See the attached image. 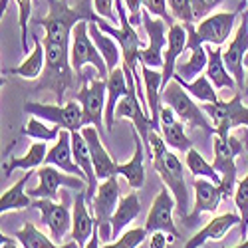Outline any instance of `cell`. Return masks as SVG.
<instances>
[{
	"label": "cell",
	"instance_id": "cell-1",
	"mask_svg": "<svg viewBox=\"0 0 248 248\" xmlns=\"http://www.w3.org/2000/svg\"><path fill=\"white\" fill-rule=\"evenodd\" d=\"M50 12L44 18H34L38 26L44 28L42 42L72 46V34L78 22L88 20V22H97L101 16H95L86 0H79L78 6H68L66 0H48Z\"/></svg>",
	"mask_w": 248,
	"mask_h": 248
},
{
	"label": "cell",
	"instance_id": "cell-2",
	"mask_svg": "<svg viewBox=\"0 0 248 248\" xmlns=\"http://www.w3.org/2000/svg\"><path fill=\"white\" fill-rule=\"evenodd\" d=\"M44 52H46V68L42 74V81H40L38 90H50L56 95V103L64 106V95L66 92L78 81V76L72 68L70 60V48L62 44H52V42H42Z\"/></svg>",
	"mask_w": 248,
	"mask_h": 248
},
{
	"label": "cell",
	"instance_id": "cell-3",
	"mask_svg": "<svg viewBox=\"0 0 248 248\" xmlns=\"http://www.w3.org/2000/svg\"><path fill=\"white\" fill-rule=\"evenodd\" d=\"M161 99L165 106H169L177 117L185 123L187 127H199L204 131L206 137H213L215 135V127H213V121L209 119V115L204 113L202 108H199L195 99L191 97V93L185 90L177 79H171L167 88L161 92Z\"/></svg>",
	"mask_w": 248,
	"mask_h": 248
},
{
	"label": "cell",
	"instance_id": "cell-4",
	"mask_svg": "<svg viewBox=\"0 0 248 248\" xmlns=\"http://www.w3.org/2000/svg\"><path fill=\"white\" fill-rule=\"evenodd\" d=\"M70 60H72V68L78 76V81L84 78V68L92 66L101 79L109 78V68L106 64V60L99 54L97 46L93 44V40L90 36V22L81 20L76 24L74 34H72V48H70Z\"/></svg>",
	"mask_w": 248,
	"mask_h": 248
},
{
	"label": "cell",
	"instance_id": "cell-5",
	"mask_svg": "<svg viewBox=\"0 0 248 248\" xmlns=\"http://www.w3.org/2000/svg\"><path fill=\"white\" fill-rule=\"evenodd\" d=\"M242 141L236 135H229V137H220V135H213V155H215V169L220 173V183L218 189L222 195V201L234 197L236 191V175H238V167H236V157L242 153Z\"/></svg>",
	"mask_w": 248,
	"mask_h": 248
},
{
	"label": "cell",
	"instance_id": "cell-6",
	"mask_svg": "<svg viewBox=\"0 0 248 248\" xmlns=\"http://www.w3.org/2000/svg\"><path fill=\"white\" fill-rule=\"evenodd\" d=\"M204 113L209 115L215 127V135L229 137L234 127H246L248 129V106L242 103V93L236 92L229 101H215L204 103Z\"/></svg>",
	"mask_w": 248,
	"mask_h": 248
},
{
	"label": "cell",
	"instance_id": "cell-7",
	"mask_svg": "<svg viewBox=\"0 0 248 248\" xmlns=\"http://www.w3.org/2000/svg\"><path fill=\"white\" fill-rule=\"evenodd\" d=\"M24 111L40 117L44 121H50L52 125H58L68 131H81L84 129V113L78 99H70L64 106L60 103H40V101H26Z\"/></svg>",
	"mask_w": 248,
	"mask_h": 248
},
{
	"label": "cell",
	"instance_id": "cell-8",
	"mask_svg": "<svg viewBox=\"0 0 248 248\" xmlns=\"http://www.w3.org/2000/svg\"><path fill=\"white\" fill-rule=\"evenodd\" d=\"M84 86L79 88L76 99L81 106L84 113V127L93 125L99 129L106 127V106H108V81L99 76L93 79H81Z\"/></svg>",
	"mask_w": 248,
	"mask_h": 248
},
{
	"label": "cell",
	"instance_id": "cell-9",
	"mask_svg": "<svg viewBox=\"0 0 248 248\" xmlns=\"http://www.w3.org/2000/svg\"><path fill=\"white\" fill-rule=\"evenodd\" d=\"M153 167L159 173L161 181L165 183L175 201H177V213L179 218L189 215V191H187V183H185V167L179 159L177 153L167 151L165 157H161L159 161H153Z\"/></svg>",
	"mask_w": 248,
	"mask_h": 248
},
{
	"label": "cell",
	"instance_id": "cell-10",
	"mask_svg": "<svg viewBox=\"0 0 248 248\" xmlns=\"http://www.w3.org/2000/svg\"><path fill=\"white\" fill-rule=\"evenodd\" d=\"M246 8H248V0H242L240 6L232 12H213L211 16L202 18L195 26L197 40L206 46H220L222 48L226 44V40L234 34L238 14L244 12Z\"/></svg>",
	"mask_w": 248,
	"mask_h": 248
},
{
	"label": "cell",
	"instance_id": "cell-11",
	"mask_svg": "<svg viewBox=\"0 0 248 248\" xmlns=\"http://www.w3.org/2000/svg\"><path fill=\"white\" fill-rule=\"evenodd\" d=\"M119 183H117V175L106 179L92 201V215L95 218V226L99 231V236L103 242H108L111 238V218L113 213L119 204Z\"/></svg>",
	"mask_w": 248,
	"mask_h": 248
},
{
	"label": "cell",
	"instance_id": "cell-12",
	"mask_svg": "<svg viewBox=\"0 0 248 248\" xmlns=\"http://www.w3.org/2000/svg\"><path fill=\"white\" fill-rule=\"evenodd\" d=\"M143 28L147 32L149 44L141 50L139 64L149 68H163V54L169 42V24L163 18H153L151 12H143Z\"/></svg>",
	"mask_w": 248,
	"mask_h": 248
},
{
	"label": "cell",
	"instance_id": "cell-13",
	"mask_svg": "<svg viewBox=\"0 0 248 248\" xmlns=\"http://www.w3.org/2000/svg\"><path fill=\"white\" fill-rule=\"evenodd\" d=\"M36 175H38L40 183H38V187L28 191V195L32 199H52V201H56L60 187L74 189V191H88L86 179L76 177V175H66V171L54 167V165L40 167L36 171Z\"/></svg>",
	"mask_w": 248,
	"mask_h": 248
},
{
	"label": "cell",
	"instance_id": "cell-14",
	"mask_svg": "<svg viewBox=\"0 0 248 248\" xmlns=\"http://www.w3.org/2000/svg\"><path fill=\"white\" fill-rule=\"evenodd\" d=\"M248 54V12L242 14V22L234 30V36L222 50V60L229 72L234 76L238 90H246V74H244V56Z\"/></svg>",
	"mask_w": 248,
	"mask_h": 248
},
{
	"label": "cell",
	"instance_id": "cell-15",
	"mask_svg": "<svg viewBox=\"0 0 248 248\" xmlns=\"http://www.w3.org/2000/svg\"><path fill=\"white\" fill-rule=\"evenodd\" d=\"M177 209V201L173 197V193L165 187L157 193V197L153 199L151 202V209H149V215H147V220H145V231L147 234L155 232V231H163L167 234H173L175 238H181V232L175 226V220H173V213Z\"/></svg>",
	"mask_w": 248,
	"mask_h": 248
},
{
	"label": "cell",
	"instance_id": "cell-16",
	"mask_svg": "<svg viewBox=\"0 0 248 248\" xmlns=\"http://www.w3.org/2000/svg\"><path fill=\"white\" fill-rule=\"evenodd\" d=\"M32 206L40 211L44 226L50 231L54 242L60 244L66 238L68 231H72V213H70V206L66 204V201L56 202L52 199H34Z\"/></svg>",
	"mask_w": 248,
	"mask_h": 248
},
{
	"label": "cell",
	"instance_id": "cell-17",
	"mask_svg": "<svg viewBox=\"0 0 248 248\" xmlns=\"http://www.w3.org/2000/svg\"><path fill=\"white\" fill-rule=\"evenodd\" d=\"M193 189H195V206H193V211L187 217L181 218V222L185 226H189V229L199 222V217L202 213H217L218 204L222 201L218 185L213 183V181H209V179L197 177L193 181Z\"/></svg>",
	"mask_w": 248,
	"mask_h": 248
},
{
	"label": "cell",
	"instance_id": "cell-18",
	"mask_svg": "<svg viewBox=\"0 0 248 248\" xmlns=\"http://www.w3.org/2000/svg\"><path fill=\"white\" fill-rule=\"evenodd\" d=\"M115 119H129L133 123V129L143 139V145L147 147L149 133L155 129V125H153V119L147 113V109L143 108V103H141V99H139L137 93L129 92L125 97H123L117 103V108H115Z\"/></svg>",
	"mask_w": 248,
	"mask_h": 248
},
{
	"label": "cell",
	"instance_id": "cell-19",
	"mask_svg": "<svg viewBox=\"0 0 248 248\" xmlns=\"http://www.w3.org/2000/svg\"><path fill=\"white\" fill-rule=\"evenodd\" d=\"M236 224H240V215H234V213L218 215L213 220L206 222L193 238H189L185 242L183 248H202L206 242H218L229 234Z\"/></svg>",
	"mask_w": 248,
	"mask_h": 248
},
{
	"label": "cell",
	"instance_id": "cell-20",
	"mask_svg": "<svg viewBox=\"0 0 248 248\" xmlns=\"http://www.w3.org/2000/svg\"><path fill=\"white\" fill-rule=\"evenodd\" d=\"M187 28L183 22H175L169 28V42L163 54V90L175 76V68L179 64V58L187 52Z\"/></svg>",
	"mask_w": 248,
	"mask_h": 248
},
{
	"label": "cell",
	"instance_id": "cell-21",
	"mask_svg": "<svg viewBox=\"0 0 248 248\" xmlns=\"http://www.w3.org/2000/svg\"><path fill=\"white\" fill-rule=\"evenodd\" d=\"M81 133H84V137L88 141V147H90V153H92V159H93V167H95L97 179L106 181L109 177H115L117 169H119V163H115L111 159V155L108 153V149L103 147L101 137H99V129L93 127V125H86L84 129H81Z\"/></svg>",
	"mask_w": 248,
	"mask_h": 248
},
{
	"label": "cell",
	"instance_id": "cell-22",
	"mask_svg": "<svg viewBox=\"0 0 248 248\" xmlns=\"http://www.w3.org/2000/svg\"><path fill=\"white\" fill-rule=\"evenodd\" d=\"M93 231H95V218L92 215V206L88 202L86 193L81 191L76 195L72 206V238L84 248L92 238Z\"/></svg>",
	"mask_w": 248,
	"mask_h": 248
},
{
	"label": "cell",
	"instance_id": "cell-23",
	"mask_svg": "<svg viewBox=\"0 0 248 248\" xmlns=\"http://www.w3.org/2000/svg\"><path fill=\"white\" fill-rule=\"evenodd\" d=\"M46 165H54V167L66 171L68 175H76V177H84V171L78 167V163L74 159V149H72V131L62 129L58 141L52 145V149H48L46 155Z\"/></svg>",
	"mask_w": 248,
	"mask_h": 248
},
{
	"label": "cell",
	"instance_id": "cell-24",
	"mask_svg": "<svg viewBox=\"0 0 248 248\" xmlns=\"http://www.w3.org/2000/svg\"><path fill=\"white\" fill-rule=\"evenodd\" d=\"M108 81V106H106V131L111 133L113 127H115V108L117 103L125 97L131 90H129V84H127V78H125V70L123 66L115 68L109 72V78L106 79Z\"/></svg>",
	"mask_w": 248,
	"mask_h": 248
},
{
	"label": "cell",
	"instance_id": "cell-25",
	"mask_svg": "<svg viewBox=\"0 0 248 248\" xmlns=\"http://www.w3.org/2000/svg\"><path fill=\"white\" fill-rule=\"evenodd\" d=\"M141 78L145 86L147 95V109L153 119V125L157 131H161V92H163V72H157V68H149L141 64Z\"/></svg>",
	"mask_w": 248,
	"mask_h": 248
},
{
	"label": "cell",
	"instance_id": "cell-26",
	"mask_svg": "<svg viewBox=\"0 0 248 248\" xmlns=\"http://www.w3.org/2000/svg\"><path fill=\"white\" fill-rule=\"evenodd\" d=\"M133 141H135V153L127 163H119L117 175L125 179L131 189H141L145 185V145H143V139L135 129H133Z\"/></svg>",
	"mask_w": 248,
	"mask_h": 248
},
{
	"label": "cell",
	"instance_id": "cell-27",
	"mask_svg": "<svg viewBox=\"0 0 248 248\" xmlns=\"http://www.w3.org/2000/svg\"><path fill=\"white\" fill-rule=\"evenodd\" d=\"M32 38H34V48L30 50V54H26V60L20 66L2 72V76L6 74V76H20V78H26V79H36L44 74V68H46L44 44L36 34H32Z\"/></svg>",
	"mask_w": 248,
	"mask_h": 248
},
{
	"label": "cell",
	"instance_id": "cell-28",
	"mask_svg": "<svg viewBox=\"0 0 248 248\" xmlns=\"http://www.w3.org/2000/svg\"><path fill=\"white\" fill-rule=\"evenodd\" d=\"M209 52V64H206L204 76L211 79V84L218 90H234L236 86V79L234 76L229 72V68L224 66V60H222V48L220 46H209L206 48Z\"/></svg>",
	"mask_w": 248,
	"mask_h": 248
},
{
	"label": "cell",
	"instance_id": "cell-29",
	"mask_svg": "<svg viewBox=\"0 0 248 248\" xmlns=\"http://www.w3.org/2000/svg\"><path fill=\"white\" fill-rule=\"evenodd\" d=\"M187 52H189L187 60H185L183 64H177L173 78L181 79V81H195L206 70V64H209V52H206L204 44L195 46L193 50H187Z\"/></svg>",
	"mask_w": 248,
	"mask_h": 248
},
{
	"label": "cell",
	"instance_id": "cell-30",
	"mask_svg": "<svg viewBox=\"0 0 248 248\" xmlns=\"http://www.w3.org/2000/svg\"><path fill=\"white\" fill-rule=\"evenodd\" d=\"M90 36L93 40V44L97 46L99 54L103 56V60H106L109 72L119 68V62L123 60V54H121V46L117 44V40L113 36L106 34L95 22H90Z\"/></svg>",
	"mask_w": 248,
	"mask_h": 248
},
{
	"label": "cell",
	"instance_id": "cell-31",
	"mask_svg": "<svg viewBox=\"0 0 248 248\" xmlns=\"http://www.w3.org/2000/svg\"><path fill=\"white\" fill-rule=\"evenodd\" d=\"M139 213H141V202H139L137 193L133 191L127 197H123L113 213V218H111V238L121 236L123 229L129 226L139 217Z\"/></svg>",
	"mask_w": 248,
	"mask_h": 248
},
{
	"label": "cell",
	"instance_id": "cell-32",
	"mask_svg": "<svg viewBox=\"0 0 248 248\" xmlns=\"http://www.w3.org/2000/svg\"><path fill=\"white\" fill-rule=\"evenodd\" d=\"M34 173L28 171L22 179H20L18 183H14L10 189H6L2 193V199H0V213H10V211H22V209H28V206H32L34 199L28 195L26 191V183L30 181Z\"/></svg>",
	"mask_w": 248,
	"mask_h": 248
},
{
	"label": "cell",
	"instance_id": "cell-33",
	"mask_svg": "<svg viewBox=\"0 0 248 248\" xmlns=\"http://www.w3.org/2000/svg\"><path fill=\"white\" fill-rule=\"evenodd\" d=\"M46 155H48V147L44 141H34L30 149L26 151L24 157H14V159H8L6 165H2V173L4 177H10L14 171L18 169H24V171H32V169H38L42 163H46Z\"/></svg>",
	"mask_w": 248,
	"mask_h": 248
},
{
	"label": "cell",
	"instance_id": "cell-34",
	"mask_svg": "<svg viewBox=\"0 0 248 248\" xmlns=\"http://www.w3.org/2000/svg\"><path fill=\"white\" fill-rule=\"evenodd\" d=\"M14 238L22 244V248H78L79 246L76 240L68 242V244H58V242H54V238L46 236L42 231H38L36 224H32V222H24L22 229L16 231Z\"/></svg>",
	"mask_w": 248,
	"mask_h": 248
},
{
	"label": "cell",
	"instance_id": "cell-35",
	"mask_svg": "<svg viewBox=\"0 0 248 248\" xmlns=\"http://www.w3.org/2000/svg\"><path fill=\"white\" fill-rule=\"evenodd\" d=\"M161 135H163L165 143H167V147H171L173 151L187 153L189 149H193V143L187 137V133H185V123L181 119L169 123V125H163Z\"/></svg>",
	"mask_w": 248,
	"mask_h": 248
},
{
	"label": "cell",
	"instance_id": "cell-36",
	"mask_svg": "<svg viewBox=\"0 0 248 248\" xmlns=\"http://www.w3.org/2000/svg\"><path fill=\"white\" fill-rule=\"evenodd\" d=\"M185 165L187 169L195 175V177H202V179H209L213 183H220V173L215 169V165H211L206 161L197 149H189L187 151V157H185Z\"/></svg>",
	"mask_w": 248,
	"mask_h": 248
},
{
	"label": "cell",
	"instance_id": "cell-37",
	"mask_svg": "<svg viewBox=\"0 0 248 248\" xmlns=\"http://www.w3.org/2000/svg\"><path fill=\"white\" fill-rule=\"evenodd\" d=\"M173 79H175V78H173ZM177 81L191 93L193 99H199V101H202V103H215V101H218V95H217L215 86L211 84V79L206 78L204 74L199 76L195 81H181V79H177Z\"/></svg>",
	"mask_w": 248,
	"mask_h": 248
},
{
	"label": "cell",
	"instance_id": "cell-38",
	"mask_svg": "<svg viewBox=\"0 0 248 248\" xmlns=\"http://www.w3.org/2000/svg\"><path fill=\"white\" fill-rule=\"evenodd\" d=\"M60 131H62V127H58V125L50 127L48 123H44V119L34 117V115L28 119V123L22 127V135L30 137L32 141H44V143H48V141H58Z\"/></svg>",
	"mask_w": 248,
	"mask_h": 248
},
{
	"label": "cell",
	"instance_id": "cell-39",
	"mask_svg": "<svg viewBox=\"0 0 248 248\" xmlns=\"http://www.w3.org/2000/svg\"><path fill=\"white\" fill-rule=\"evenodd\" d=\"M246 149H248V141H246ZM234 204L240 215V234L242 238H246L248 232V169L246 175L242 177V181L236 183V191H234Z\"/></svg>",
	"mask_w": 248,
	"mask_h": 248
},
{
	"label": "cell",
	"instance_id": "cell-40",
	"mask_svg": "<svg viewBox=\"0 0 248 248\" xmlns=\"http://www.w3.org/2000/svg\"><path fill=\"white\" fill-rule=\"evenodd\" d=\"M147 238V231L145 226H139V229H129L125 232H121V236L115 242L103 244L101 248H139Z\"/></svg>",
	"mask_w": 248,
	"mask_h": 248
},
{
	"label": "cell",
	"instance_id": "cell-41",
	"mask_svg": "<svg viewBox=\"0 0 248 248\" xmlns=\"http://www.w3.org/2000/svg\"><path fill=\"white\" fill-rule=\"evenodd\" d=\"M169 12L175 22L183 24H195V14H193V4L191 0H167Z\"/></svg>",
	"mask_w": 248,
	"mask_h": 248
},
{
	"label": "cell",
	"instance_id": "cell-42",
	"mask_svg": "<svg viewBox=\"0 0 248 248\" xmlns=\"http://www.w3.org/2000/svg\"><path fill=\"white\" fill-rule=\"evenodd\" d=\"M143 8H145L147 12H151L153 16H157V18H163L169 26L175 24V20L169 12V6H167V0H143Z\"/></svg>",
	"mask_w": 248,
	"mask_h": 248
},
{
	"label": "cell",
	"instance_id": "cell-43",
	"mask_svg": "<svg viewBox=\"0 0 248 248\" xmlns=\"http://www.w3.org/2000/svg\"><path fill=\"white\" fill-rule=\"evenodd\" d=\"M226 0H191L193 4V14H195V22H201L202 18L211 16L215 8H218Z\"/></svg>",
	"mask_w": 248,
	"mask_h": 248
},
{
	"label": "cell",
	"instance_id": "cell-44",
	"mask_svg": "<svg viewBox=\"0 0 248 248\" xmlns=\"http://www.w3.org/2000/svg\"><path fill=\"white\" fill-rule=\"evenodd\" d=\"M93 12L99 14L101 18H106L108 22H111L115 26V22L119 20L117 10H115V0H93Z\"/></svg>",
	"mask_w": 248,
	"mask_h": 248
},
{
	"label": "cell",
	"instance_id": "cell-45",
	"mask_svg": "<svg viewBox=\"0 0 248 248\" xmlns=\"http://www.w3.org/2000/svg\"><path fill=\"white\" fill-rule=\"evenodd\" d=\"M123 4L127 8L129 20L131 24L137 28L139 24H143V14H141V6H143V0H123Z\"/></svg>",
	"mask_w": 248,
	"mask_h": 248
},
{
	"label": "cell",
	"instance_id": "cell-46",
	"mask_svg": "<svg viewBox=\"0 0 248 248\" xmlns=\"http://www.w3.org/2000/svg\"><path fill=\"white\" fill-rule=\"evenodd\" d=\"M175 240L177 238L173 234H167L163 231H155L149 234V248H169V244Z\"/></svg>",
	"mask_w": 248,
	"mask_h": 248
},
{
	"label": "cell",
	"instance_id": "cell-47",
	"mask_svg": "<svg viewBox=\"0 0 248 248\" xmlns=\"http://www.w3.org/2000/svg\"><path fill=\"white\" fill-rule=\"evenodd\" d=\"M99 240H101V236H99V231H97V226H95V231H93L92 238L88 240V244H86L84 248H99Z\"/></svg>",
	"mask_w": 248,
	"mask_h": 248
},
{
	"label": "cell",
	"instance_id": "cell-48",
	"mask_svg": "<svg viewBox=\"0 0 248 248\" xmlns=\"http://www.w3.org/2000/svg\"><path fill=\"white\" fill-rule=\"evenodd\" d=\"M0 242H2V248H18V240L16 238H10L6 234L0 236Z\"/></svg>",
	"mask_w": 248,
	"mask_h": 248
},
{
	"label": "cell",
	"instance_id": "cell-49",
	"mask_svg": "<svg viewBox=\"0 0 248 248\" xmlns=\"http://www.w3.org/2000/svg\"><path fill=\"white\" fill-rule=\"evenodd\" d=\"M8 4H10V0H0V16H4V12H6Z\"/></svg>",
	"mask_w": 248,
	"mask_h": 248
},
{
	"label": "cell",
	"instance_id": "cell-50",
	"mask_svg": "<svg viewBox=\"0 0 248 248\" xmlns=\"http://www.w3.org/2000/svg\"><path fill=\"white\" fill-rule=\"evenodd\" d=\"M244 68H246V70H248V54H246V56H244ZM244 92H246V93H248V76H246V90H244Z\"/></svg>",
	"mask_w": 248,
	"mask_h": 248
},
{
	"label": "cell",
	"instance_id": "cell-51",
	"mask_svg": "<svg viewBox=\"0 0 248 248\" xmlns=\"http://www.w3.org/2000/svg\"><path fill=\"white\" fill-rule=\"evenodd\" d=\"M232 248H248V236H246V240H242L240 244H236V246H232Z\"/></svg>",
	"mask_w": 248,
	"mask_h": 248
}]
</instances>
